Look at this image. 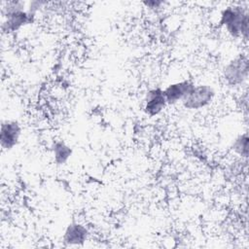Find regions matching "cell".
Wrapping results in <instances>:
<instances>
[{"label":"cell","instance_id":"obj_1","mask_svg":"<svg viewBox=\"0 0 249 249\" xmlns=\"http://www.w3.org/2000/svg\"><path fill=\"white\" fill-rule=\"evenodd\" d=\"M219 25L224 27L231 37L247 41L249 35V13L246 8L240 5L229 6L222 11Z\"/></svg>","mask_w":249,"mask_h":249},{"label":"cell","instance_id":"obj_2","mask_svg":"<svg viewBox=\"0 0 249 249\" xmlns=\"http://www.w3.org/2000/svg\"><path fill=\"white\" fill-rule=\"evenodd\" d=\"M2 30L5 32H15L21 27L34 21L35 15L28 8L25 9L24 2L8 1L2 7Z\"/></svg>","mask_w":249,"mask_h":249},{"label":"cell","instance_id":"obj_3","mask_svg":"<svg viewBox=\"0 0 249 249\" xmlns=\"http://www.w3.org/2000/svg\"><path fill=\"white\" fill-rule=\"evenodd\" d=\"M249 75V59L247 54L239 53L227 62L222 70L225 83L231 88L243 86Z\"/></svg>","mask_w":249,"mask_h":249},{"label":"cell","instance_id":"obj_4","mask_svg":"<svg viewBox=\"0 0 249 249\" xmlns=\"http://www.w3.org/2000/svg\"><path fill=\"white\" fill-rule=\"evenodd\" d=\"M214 97L215 90L210 85H195L181 101V104L187 110L197 111L210 105Z\"/></svg>","mask_w":249,"mask_h":249},{"label":"cell","instance_id":"obj_5","mask_svg":"<svg viewBox=\"0 0 249 249\" xmlns=\"http://www.w3.org/2000/svg\"><path fill=\"white\" fill-rule=\"evenodd\" d=\"M21 135V126L16 120H6L1 124L0 128V145L4 151L14 149Z\"/></svg>","mask_w":249,"mask_h":249},{"label":"cell","instance_id":"obj_6","mask_svg":"<svg viewBox=\"0 0 249 249\" xmlns=\"http://www.w3.org/2000/svg\"><path fill=\"white\" fill-rule=\"evenodd\" d=\"M167 102L164 96L163 89L160 88H155L146 93L144 99L143 110L149 117H155L160 115L166 107Z\"/></svg>","mask_w":249,"mask_h":249},{"label":"cell","instance_id":"obj_7","mask_svg":"<svg viewBox=\"0 0 249 249\" xmlns=\"http://www.w3.org/2000/svg\"><path fill=\"white\" fill-rule=\"evenodd\" d=\"M194 86V82L190 80H184L168 85L163 89L167 105H174L178 102H181Z\"/></svg>","mask_w":249,"mask_h":249},{"label":"cell","instance_id":"obj_8","mask_svg":"<svg viewBox=\"0 0 249 249\" xmlns=\"http://www.w3.org/2000/svg\"><path fill=\"white\" fill-rule=\"evenodd\" d=\"M88 237V229L83 224L73 222L66 227L62 240L67 246H81L87 241Z\"/></svg>","mask_w":249,"mask_h":249},{"label":"cell","instance_id":"obj_9","mask_svg":"<svg viewBox=\"0 0 249 249\" xmlns=\"http://www.w3.org/2000/svg\"><path fill=\"white\" fill-rule=\"evenodd\" d=\"M53 161L57 165L65 164L72 156V148L62 140H56L52 145Z\"/></svg>","mask_w":249,"mask_h":249},{"label":"cell","instance_id":"obj_10","mask_svg":"<svg viewBox=\"0 0 249 249\" xmlns=\"http://www.w3.org/2000/svg\"><path fill=\"white\" fill-rule=\"evenodd\" d=\"M233 152L241 158L247 159L249 154V138L247 132L239 134L232 143Z\"/></svg>","mask_w":249,"mask_h":249},{"label":"cell","instance_id":"obj_11","mask_svg":"<svg viewBox=\"0 0 249 249\" xmlns=\"http://www.w3.org/2000/svg\"><path fill=\"white\" fill-rule=\"evenodd\" d=\"M142 3L146 8H150V9H158L165 4V2L162 0H146V1H143Z\"/></svg>","mask_w":249,"mask_h":249}]
</instances>
